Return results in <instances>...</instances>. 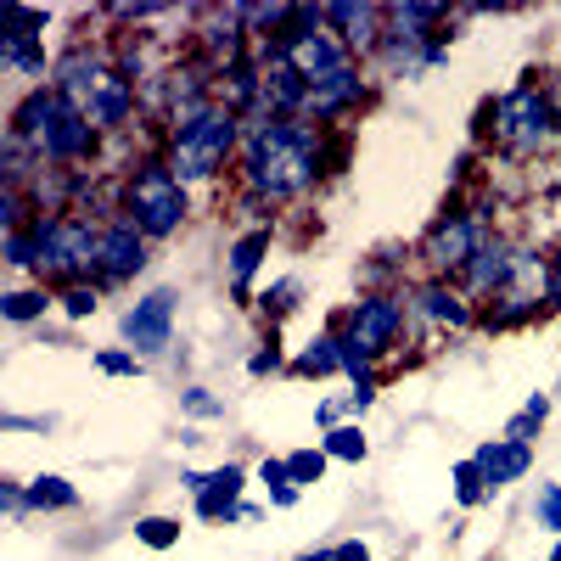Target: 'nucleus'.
<instances>
[{"label":"nucleus","instance_id":"nucleus-1","mask_svg":"<svg viewBox=\"0 0 561 561\" xmlns=\"http://www.w3.org/2000/svg\"><path fill=\"white\" fill-rule=\"evenodd\" d=\"M314 174V140L298 124H259L253 140V180L264 185L270 197L298 192V185Z\"/></svg>","mask_w":561,"mask_h":561},{"label":"nucleus","instance_id":"nucleus-2","mask_svg":"<svg viewBox=\"0 0 561 561\" xmlns=\"http://www.w3.org/2000/svg\"><path fill=\"white\" fill-rule=\"evenodd\" d=\"M230 140H237V113H214L208 107L197 124H185L174 135V169H180V180L214 174L225 163V152H230Z\"/></svg>","mask_w":561,"mask_h":561},{"label":"nucleus","instance_id":"nucleus-3","mask_svg":"<svg viewBox=\"0 0 561 561\" xmlns=\"http://www.w3.org/2000/svg\"><path fill=\"white\" fill-rule=\"evenodd\" d=\"M129 214L147 237H169V230L185 219V192H180V174L169 169H147L129 180Z\"/></svg>","mask_w":561,"mask_h":561},{"label":"nucleus","instance_id":"nucleus-4","mask_svg":"<svg viewBox=\"0 0 561 561\" xmlns=\"http://www.w3.org/2000/svg\"><path fill=\"white\" fill-rule=\"evenodd\" d=\"M550 118H556V102H545L534 84H517L511 96L500 102V135L511 152H539L550 140Z\"/></svg>","mask_w":561,"mask_h":561},{"label":"nucleus","instance_id":"nucleus-5","mask_svg":"<svg viewBox=\"0 0 561 561\" xmlns=\"http://www.w3.org/2000/svg\"><path fill=\"white\" fill-rule=\"evenodd\" d=\"M102 259V237H90L79 219H62V225H45V253H39V270H57V275H73V270H90Z\"/></svg>","mask_w":561,"mask_h":561},{"label":"nucleus","instance_id":"nucleus-6","mask_svg":"<svg viewBox=\"0 0 561 561\" xmlns=\"http://www.w3.org/2000/svg\"><path fill=\"white\" fill-rule=\"evenodd\" d=\"M399 320H404V309H399L393 298H365V304L354 309V325H348V348L365 354V359H377V354L393 343Z\"/></svg>","mask_w":561,"mask_h":561},{"label":"nucleus","instance_id":"nucleus-7","mask_svg":"<svg viewBox=\"0 0 561 561\" xmlns=\"http://www.w3.org/2000/svg\"><path fill=\"white\" fill-rule=\"evenodd\" d=\"M169 325H174V293H152V298H140L124 314V337L140 354H163L169 348Z\"/></svg>","mask_w":561,"mask_h":561},{"label":"nucleus","instance_id":"nucleus-8","mask_svg":"<svg viewBox=\"0 0 561 561\" xmlns=\"http://www.w3.org/2000/svg\"><path fill=\"white\" fill-rule=\"evenodd\" d=\"M528 466H534L528 444H511V438H494V444H483V449H478V472H483L489 494H494V489H505V483H517V478L528 472Z\"/></svg>","mask_w":561,"mask_h":561},{"label":"nucleus","instance_id":"nucleus-9","mask_svg":"<svg viewBox=\"0 0 561 561\" xmlns=\"http://www.w3.org/2000/svg\"><path fill=\"white\" fill-rule=\"evenodd\" d=\"M427 259H433L438 270L478 259V225H472V219H444V225L433 230V242H427Z\"/></svg>","mask_w":561,"mask_h":561},{"label":"nucleus","instance_id":"nucleus-10","mask_svg":"<svg viewBox=\"0 0 561 561\" xmlns=\"http://www.w3.org/2000/svg\"><path fill=\"white\" fill-rule=\"evenodd\" d=\"M39 147H45V158H79L84 147H90V124H84V113L62 96V113H57V124L39 135Z\"/></svg>","mask_w":561,"mask_h":561},{"label":"nucleus","instance_id":"nucleus-11","mask_svg":"<svg viewBox=\"0 0 561 561\" xmlns=\"http://www.w3.org/2000/svg\"><path fill=\"white\" fill-rule=\"evenodd\" d=\"M237 494H242V472L237 466H225V472H214V478H203V494H197V511L203 517H242V505H237Z\"/></svg>","mask_w":561,"mask_h":561},{"label":"nucleus","instance_id":"nucleus-12","mask_svg":"<svg viewBox=\"0 0 561 561\" xmlns=\"http://www.w3.org/2000/svg\"><path fill=\"white\" fill-rule=\"evenodd\" d=\"M354 96H359V79H354L348 62L332 68V73H320V79H309V107L314 113H343Z\"/></svg>","mask_w":561,"mask_h":561},{"label":"nucleus","instance_id":"nucleus-13","mask_svg":"<svg viewBox=\"0 0 561 561\" xmlns=\"http://www.w3.org/2000/svg\"><path fill=\"white\" fill-rule=\"evenodd\" d=\"M287 57H293V68H298L304 79H320V73L343 68V51H337L325 34H298V39L287 45Z\"/></svg>","mask_w":561,"mask_h":561},{"label":"nucleus","instance_id":"nucleus-14","mask_svg":"<svg viewBox=\"0 0 561 561\" xmlns=\"http://www.w3.org/2000/svg\"><path fill=\"white\" fill-rule=\"evenodd\" d=\"M102 264H107V275L140 270V237H135V225H113L107 230V237H102Z\"/></svg>","mask_w":561,"mask_h":561},{"label":"nucleus","instance_id":"nucleus-15","mask_svg":"<svg viewBox=\"0 0 561 561\" xmlns=\"http://www.w3.org/2000/svg\"><path fill=\"white\" fill-rule=\"evenodd\" d=\"M298 370L304 377H332V370H343V337H314L309 354H298Z\"/></svg>","mask_w":561,"mask_h":561},{"label":"nucleus","instance_id":"nucleus-16","mask_svg":"<svg viewBox=\"0 0 561 561\" xmlns=\"http://www.w3.org/2000/svg\"><path fill=\"white\" fill-rule=\"evenodd\" d=\"M264 248H270V237H264V230H253V237H242L237 248H230V280H237V293L248 287V275L259 270Z\"/></svg>","mask_w":561,"mask_h":561},{"label":"nucleus","instance_id":"nucleus-17","mask_svg":"<svg viewBox=\"0 0 561 561\" xmlns=\"http://www.w3.org/2000/svg\"><path fill=\"white\" fill-rule=\"evenodd\" d=\"M511 270H517V259H511L505 248H483V253H478V264H472V287H478V293H489V287H500V280H505Z\"/></svg>","mask_w":561,"mask_h":561},{"label":"nucleus","instance_id":"nucleus-18","mask_svg":"<svg viewBox=\"0 0 561 561\" xmlns=\"http://www.w3.org/2000/svg\"><path fill=\"white\" fill-rule=\"evenodd\" d=\"M57 79H62V96H84V90L96 84V62H84V51H73V57L57 68Z\"/></svg>","mask_w":561,"mask_h":561},{"label":"nucleus","instance_id":"nucleus-19","mask_svg":"<svg viewBox=\"0 0 561 561\" xmlns=\"http://www.w3.org/2000/svg\"><path fill=\"white\" fill-rule=\"evenodd\" d=\"M325 18L348 23V39H354V45H370V39H377V34H370V28H377V12H370V7H332Z\"/></svg>","mask_w":561,"mask_h":561},{"label":"nucleus","instance_id":"nucleus-20","mask_svg":"<svg viewBox=\"0 0 561 561\" xmlns=\"http://www.w3.org/2000/svg\"><path fill=\"white\" fill-rule=\"evenodd\" d=\"M421 309H427L433 320H449V325H460V320H466V304H460L449 287H427V293H421Z\"/></svg>","mask_w":561,"mask_h":561},{"label":"nucleus","instance_id":"nucleus-21","mask_svg":"<svg viewBox=\"0 0 561 561\" xmlns=\"http://www.w3.org/2000/svg\"><path fill=\"white\" fill-rule=\"evenodd\" d=\"M534 517L545 534L561 539V483H539V500H534Z\"/></svg>","mask_w":561,"mask_h":561},{"label":"nucleus","instance_id":"nucleus-22","mask_svg":"<svg viewBox=\"0 0 561 561\" xmlns=\"http://www.w3.org/2000/svg\"><path fill=\"white\" fill-rule=\"evenodd\" d=\"M28 505H79V489L62 483V478H39V483L28 489Z\"/></svg>","mask_w":561,"mask_h":561},{"label":"nucleus","instance_id":"nucleus-23","mask_svg":"<svg viewBox=\"0 0 561 561\" xmlns=\"http://www.w3.org/2000/svg\"><path fill=\"white\" fill-rule=\"evenodd\" d=\"M124 113H129V90H124L118 79L102 84V90H96V118H102V124H118Z\"/></svg>","mask_w":561,"mask_h":561},{"label":"nucleus","instance_id":"nucleus-24","mask_svg":"<svg viewBox=\"0 0 561 561\" xmlns=\"http://www.w3.org/2000/svg\"><path fill=\"white\" fill-rule=\"evenodd\" d=\"M325 455H337V460H365V433H359V427L325 433Z\"/></svg>","mask_w":561,"mask_h":561},{"label":"nucleus","instance_id":"nucleus-25","mask_svg":"<svg viewBox=\"0 0 561 561\" xmlns=\"http://www.w3.org/2000/svg\"><path fill=\"white\" fill-rule=\"evenodd\" d=\"M320 472H325V455H320V449L287 455V478H293V483H320Z\"/></svg>","mask_w":561,"mask_h":561},{"label":"nucleus","instance_id":"nucleus-26","mask_svg":"<svg viewBox=\"0 0 561 561\" xmlns=\"http://www.w3.org/2000/svg\"><path fill=\"white\" fill-rule=\"evenodd\" d=\"M135 534H140V545L169 550V545L180 539V523H169V517H147V523H135Z\"/></svg>","mask_w":561,"mask_h":561},{"label":"nucleus","instance_id":"nucleus-27","mask_svg":"<svg viewBox=\"0 0 561 561\" xmlns=\"http://www.w3.org/2000/svg\"><path fill=\"white\" fill-rule=\"evenodd\" d=\"M0 314L7 320H34V314H45V293H7L0 298Z\"/></svg>","mask_w":561,"mask_h":561},{"label":"nucleus","instance_id":"nucleus-28","mask_svg":"<svg viewBox=\"0 0 561 561\" xmlns=\"http://www.w3.org/2000/svg\"><path fill=\"white\" fill-rule=\"evenodd\" d=\"M455 483H460V505H478V500L489 494V483H483V472H478V460H466L460 472H455Z\"/></svg>","mask_w":561,"mask_h":561},{"label":"nucleus","instance_id":"nucleus-29","mask_svg":"<svg viewBox=\"0 0 561 561\" xmlns=\"http://www.w3.org/2000/svg\"><path fill=\"white\" fill-rule=\"evenodd\" d=\"M96 365L107 370V377H135V370H140L135 354H96Z\"/></svg>","mask_w":561,"mask_h":561},{"label":"nucleus","instance_id":"nucleus-30","mask_svg":"<svg viewBox=\"0 0 561 561\" xmlns=\"http://www.w3.org/2000/svg\"><path fill=\"white\" fill-rule=\"evenodd\" d=\"M62 304H68V314H73V320H84V314H96V293H90V287H73V293H68Z\"/></svg>","mask_w":561,"mask_h":561},{"label":"nucleus","instance_id":"nucleus-31","mask_svg":"<svg viewBox=\"0 0 561 561\" xmlns=\"http://www.w3.org/2000/svg\"><path fill=\"white\" fill-rule=\"evenodd\" d=\"M185 410H192V415H225V404H219V399H208L203 388L185 393Z\"/></svg>","mask_w":561,"mask_h":561},{"label":"nucleus","instance_id":"nucleus-32","mask_svg":"<svg viewBox=\"0 0 561 561\" xmlns=\"http://www.w3.org/2000/svg\"><path fill=\"white\" fill-rule=\"evenodd\" d=\"M259 478H264L270 489H293V483H287V460H264V466H259Z\"/></svg>","mask_w":561,"mask_h":561},{"label":"nucleus","instance_id":"nucleus-33","mask_svg":"<svg viewBox=\"0 0 561 561\" xmlns=\"http://www.w3.org/2000/svg\"><path fill=\"white\" fill-rule=\"evenodd\" d=\"M45 427H51V415H45V421H28V415H7V433H45Z\"/></svg>","mask_w":561,"mask_h":561},{"label":"nucleus","instance_id":"nucleus-34","mask_svg":"<svg viewBox=\"0 0 561 561\" xmlns=\"http://www.w3.org/2000/svg\"><path fill=\"white\" fill-rule=\"evenodd\" d=\"M332 561H370V550H365L359 539H348V545H337V550H332Z\"/></svg>","mask_w":561,"mask_h":561},{"label":"nucleus","instance_id":"nucleus-35","mask_svg":"<svg viewBox=\"0 0 561 561\" xmlns=\"http://www.w3.org/2000/svg\"><path fill=\"white\" fill-rule=\"evenodd\" d=\"M280 365V354L275 348H264V354H253V377H264V370H275Z\"/></svg>","mask_w":561,"mask_h":561},{"label":"nucleus","instance_id":"nucleus-36","mask_svg":"<svg viewBox=\"0 0 561 561\" xmlns=\"http://www.w3.org/2000/svg\"><path fill=\"white\" fill-rule=\"evenodd\" d=\"M545 298L561 304V259H556V270H550V280H545Z\"/></svg>","mask_w":561,"mask_h":561},{"label":"nucleus","instance_id":"nucleus-37","mask_svg":"<svg viewBox=\"0 0 561 561\" xmlns=\"http://www.w3.org/2000/svg\"><path fill=\"white\" fill-rule=\"evenodd\" d=\"M545 561H561V539H556V550H550V556H545Z\"/></svg>","mask_w":561,"mask_h":561},{"label":"nucleus","instance_id":"nucleus-38","mask_svg":"<svg viewBox=\"0 0 561 561\" xmlns=\"http://www.w3.org/2000/svg\"><path fill=\"white\" fill-rule=\"evenodd\" d=\"M556 118H561V84H556Z\"/></svg>","mask_w":561,"mask_h":561}]
</instances>
